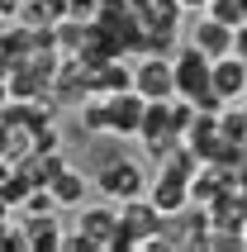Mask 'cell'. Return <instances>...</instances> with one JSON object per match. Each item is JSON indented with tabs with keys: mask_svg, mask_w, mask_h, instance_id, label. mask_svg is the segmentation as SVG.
I'll return each mask as SVG.
<instances>
[{
	"mask_svg": "<svg viewBox=\"0 0 247 252\" xmlns=\"http://www.w3.org/2000/svg\"><path fill=\"white\" fill-rule=\"evenodd\" d=\"M209 67H214V57H205L195 43H185V48L176 53V62H171V76H176V95L181 100H190L195 110L219 114L223 100L214 95V86H209Z\"/></svg>",
	"mask_w": 247,
	"mask_h": 252,
	"instance_id": "obj_1",
	"label": "cell"
},
{
	"mask_svg": "<svg viewBox=\"0 0 247 252\" xmlns=\"http://www.w3.org/2000/svg\"><path fill=\"white\" fill-rule=\"evenodd\" d=\"M166 214L152 205L148 195H133V200H119V233H114V248L110 252H133V248H148L157 233H162Z\"/></svg>",
	"mask_w": 247,
	"mask_h": 252,
	"instance_id": "obj_2",
	"label": "cell"
},
{
	"mask_svg": "<svg viewBox=\"0 0 247 252\" xmlns=\"http://www.w3.org/2000/svg\"><path fill=\"white\" fill-rule=\"evenodd\" d=\"M91 186H95L105 200H133V195H148V171H143V162H133V157H105L95 167V176H91Z\"/></svg>",
	"mask_w": 247,
	"mask_h": 252,
	"instance_id": "obj_3",
	"label": "cell"
},
{
	"mask_svg": "<svg viewBox=\"0 0 247 252\" xmlns=\"http://www.w3.org/2000/svg\"><path fill=\"white\" fill-rule=\"evenodd\" d=\"M133 91L143 100H171L176 95V76H171V62L162 53H143V62L133 67Z\"/></svg>",
	"mask_w": 247,
	"mask_h": 252,
	"instance_id": "obj_4",
	"label": "cell"
},
{
	"mask_svg": "<svg viewBox=\"0 0 247 252\" xmlns=\"http://www.w3.org/2000/svg\"><path fill=\"white\" fill-rule=\"evenodd\" d=\"M76 233L86 238L91 252H110L114 248V233H119V210H114V205H81Z\"/></svg>",
	"mask_w": 247,
	"mask_h": 252,
	"instance_id": "obj_5",
	"label": "cell"
},
{
	"mask_svg": "<svg viewBox=\"0 0 247 252\" xmlns=\"http://www.w3.org/2000/svg\"><path fill=\"white\" fill-rule=\"evenodd\" d=\"M105 105H110V133H114V138H138L148 100H143L133 86H128V91H114V95H105Z\"/></svg>",
	"mask_w": 247,
	"mask_h": 252,
	"instance_id": "obj_6",
	"label": "cell"
},
{
	"mask_svg": "<svg viewBox=\"0 0 247 252\" xmlns=\"http://www.w3.org/2000/svg\"><path fill=\"white\" fill-rule=\"evenodd\" d=\"M209 86H214V95H219L223 105L243 100V95H247V62H243L238 53L214 57V67H209Z\"/></svg>",
	"mask_w": 247,
	"mask_h": 252,
	"instance_id": "obj_7",
	"label": "cell"
},
{
	"mask_svg": "<svg viewBox=\"0 0 247 252\" xmlns=\"http://www.w3.org/2000/svg\"><path fill=\"white\" fill-rule=\"evenodd\" d=\"M148 200H152L162 214H181L185 205H190V176L176 171V167H162V176L148 186Z\"/></svg>",
	"mask_w": 247,
	"mask_h": 252,
	"instance_id": "obj_8",
	"label": "cell"
},
{
	"mask_svg": "<svg viewBox=\"0 0 247 252\" xmlns=\"http://www.w3.org/2000/svg\"><path fill=\"white\" fill-rule=\"evenodd\" d=\"M190 43L205 57H223V53H233V24H223V19H214L209 10H200L195 24H190Z\"/></svg>",
	"mask_w": 247,
	"mask_h": 252,
	"instance_id": "obj_9",
	"label": "cell"
},
{
	"mask_svg": "<svg viewBox=\"0 0 247 252\" xmlns=\"http://www.w3.org/2000/svg\"><path fill=\"white\" fill-rule=\"evenodd\" d=\"M19 228H24L29 252H57V248H62V238H67V228L53 219V210H48V214H24Z\"/></svg>",
	"mask_w": 247,
	"mask_h": 252,
	"instance_id": "obj_10",
	"label": "cell"
},
{
	"mask_svg": "<svg viewBox=\"0 0 247 252\" xmlns=\"http://www.w3.org/2000/svg\"><path fill=\"white\" fill-rule=\"evenodd\" d=\"M48 190H53V200L62 205V210H81V205H86V195H91L95 186H91V176H86V171L67 167V171H62V176L53 181V186H48Z\"/></svg>",
	"mask_w": 247,
	"mask_h": 252,
	"instance_id": "obj_11",
	"label": "cell"
},
{
	"mask_svg": "<svg viewBox=\"0 0 247 252\" xmlns=\"http://www.w3.org/2000/svg\"><path fill=\"white\" fill-rule=\"evenodd\" d=\"M219 133H223V143H238V148H247V110L238 105V100L219 110Z\"/></svg>",
	"mask_w": 247,
	"mask_h": 252,
	"instance_id": "obj_12",
	"label": "cell"
},
{
	"mask_svg": "<svg viewBox=\"0 0 247 252\" xmlns=\"http://www.w3.org/2000/svg\"><path fill=\"white\" fill-rule=\"evenodd\" d=\"M29 143H33V153H57V148H62V133H57L53 119H48V124H38L29 133Z\"/></svg>",
	"mask_w": 247,
	"mask_h": 252,
	"instance_id": "obj_13",
	"label": "cell"
},
{
	"mask_svg": "<svg viewBox=\"0 0 247 252\" xmlns=\"http://www.w3.org/2000/svg\"><path fill=\"white\" fill-rule=\"evenodd\" d=\"M233 53H238V57L247 62V19H243V24L233 29Z\"/></svg>",
	"mask_w": 247,
	"mask_h": 252,
	"instance_id": "obj_14",
	"label": "cell"
},
{
	"mask_svg": "<svg viewBox=\"0 0 247 252\" xmlns=\"http://www.w3.org/2000/svg\"><path fill=\"white\" fill-rule=\"evenodd\" d=\"M181 10H195V14H200V10H209V0H181Z\"/></svg>",
	"mask_w": 247,
	"mask_h": 252,
	"instance_id": "obj_15",
	"label": "cell"
},
{
	"mask_svg": "<svg viewBox=\"0 0 247 252\" xmlns=\"http://www.w3.org/2000/svg\"><path fill=\"white\" fill-rule=\"evenodd\" d=\"M5 100H10V81L0 76V110H5Z\"/></svg>",
	"mask_w": 247,
	"mask_h": 252,
	"instance_id": "obj_16",
	"label": "cell"
},
{
	"mask_svg": "<svg viewBox=\"0 0 247 252\" xmlns=\"http://www.w3.org/2000/svg\"><path fill=\"white\" fill-rule=\"evenodd\" d=\"M238 5H243V19H247V0H238Z\"/></svg>",
	"mask_w": 247,
	"mask_h": 252,
	"instance_id": "obj_17",
	"label": "cell"
},
{
	"mask_svg": "<svg viewBox=\"0 0 247 252\" xmlns=\"http://www.w3.org/2000/svg\"><path fill=\"white\" fill-rule=\"evenodd\" d=\"M238 105H243V110H247V95H243V100H238Z\"/></svg>",
	"mask_w": 247,
	"mask_h": 252,
	"instance_id": "obj_18",
	"label": "cell"
}]
</instances>
